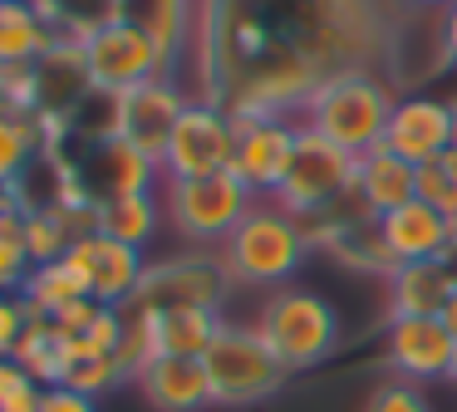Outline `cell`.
I'll return each mask as SVG.
<instances>
[{
  "label": "cell",
  "mask_w": 457,
  "mask_h": 412,
  "mask_svg": "<svg viewBox=\"0 0 457 412\" xmlns=\"http://www.w3.org/2000/svg\"><path fill=\"white\" fill-rule=\"evenodd\" d=\"M60 383H64V388H74V392H89V398H99V392L129 383V373H123L119 353H84V358H74L70 368H64Z\"/></svg>",
  "instance_id": "4316f807"
},
{
  "label": "cell",
  "mask_w": 457,
  "mask_h": 412,
  "mask_svg": "<svg viewBox=\"0 0 457 412\" xmlns=\"http://www.w3.org/2000/svg\"><path fill=\"white\" fill-rule=\"evenodd\" d=\"M84 54V74H89L94 94H133V88L153 84V78H168V64H162V49L153 45V35L129 15L104 20L94 35L79 39Z\"/></svg>",
  "instance_id": "52a82bcc"
},
{
  "label": "cell",
  "mask_w": 457,
  "mask_h": 412,
  "mask_svg": "<svg viewBox=\"0 0 457 412\" xmlns=\"http://www.w3.org/2000/svg\"><path fill=\"white\" fill-rule=\"evenodd\" d=\"M354 167H359L354 152H345V147L329 143L325 133L300 123L295 157H290V167H286V182L276 186V206H286V211L300 216L305 226L315 221V216L329 221L339 206L359 202L354 196Z\"/></svg>",
  "instance_id": "277c9868"
},
{
  "label": "cell",
  "mask_w": 457,
  "mask_h": 412,
  "mask_svg": "<svg viewBox=\"0 0 457 412\" xmlns=\"http://www.w3.org/2000/svg\"><path fill=\"white\" fill-rule=\"evenodd\" d=\"M162 226V196L158 192H129V196H109L99 202V235L133 245V251H148V241Z\"/></svg>",
  "instance_id": "7402d4cb"
},
{
  "label": "cell",
  "mask_w": 457,
  "mask_h": 412,
  "mask_svg": "<svg viewBox=\"0 0 457 412\" xmlns=\"http://www.w3.org/2000/svg\"><path fill=\"white\" fill-rule=\"evenodd\" d=\"M437 20H443V54H447V64H457V0Z\"/></svg>",
  "instance_id": "e575fe53"
},
{
  "label": "cell",
  "mask_w": 457,
  "mask_h": 412,
  "mask_svg": "<svg viewBox=\"0 0 457 412\" xmlns=\"http://www.w3.org/2000/svg\"><path fill=\"white\" fill-rule=\"evenodd\" d=\"M202 363H207L212 402H217V408L266 402V398H276L290 378V368L256 334V324H221V334L212 339V349L202 353Z\"/></svg>",
  "instance_id": "5b68a950"
},
{
  "label": "cell",
  "mask_w": 457,
  "mask_h": 412,
  "mask_svg": "<svg viewBox=\"0 0 457 412\" xmlns=\"http://www.w3.org/2000/svg\"><path fill=\"white\" fill-rule=\"evenodd\" d=\"M364 412H433V402L423 398L418 383H403V378H384L374 392L364 398Z\"/></svg>",
  "instance_id": "f546056e"
},
{
  "label": "cell",
  "mask_w": 457,
  "mask_h": 412,
  "mask_svg": "<svg viewBox=\"0 0 457 412\" xmlns=\"http://www.w3.org/2000/svg\"><path fill=\"white\" fill-rule=\"evenodd\" d=\"M84 294H89L84 270L70 260V255H60V260H50V265H35L30 280H25V290H21V300L30 304L35 319H54L64 304L84 300Z\"/></svg>",
  "instance_id": "603a6c76"
},
{
  "label": "cell",
  "mask_w": 457,
  "mask_h": 412,
  "mask_svg": "<svg viewBox=\"0 0 457 412\" xmlns=\"http://www.w3.org/2000/svg\"><path fill=\"white\" fill-rule=\"evenodd\" d=\"M256 206L251 186L237 172L217 177H192V182H162V216L182 241L202 245H227V235L241 226V216Z\"/></svg>",
  "instance_id": "8992f818"
},
{
  "label": "cell",
  "mask_w": 457,
  "mask_h": 412,
  "mask_svg": "<svg viewBox=\"0 0 457 412\" xmlns=\"http://www.w3.org/2000/svg\"><path fill=\"white\" fill-rule=\"evenodd\" d=\"M374 231H378V241H384V251H388V260H394V265L443 260L447 241H453V221H447L443 211H433L423 196H413L408 206L378 216Z\"/></svg>",
  "instance_id": "2e32d148"
},
{
  "label": "cell",
  "mask_w": 457,
  "mask_h": 412,
  "mask_svg": "<svg viewBox=\"0 0 457 412\" xmlns=\"http://www.w3.org/2000/svg\"><path fill=\"white\" fill-rule=\"evenodd\" d=\"M123 15L138 20L153 35V45L162 49V64H168V78L178 74V59L192 45V25H197V0H123Z\"/></svg>",
  "instance_id": "44dd1931"
},
{
  "label": "cell",
  "mask_w": 457,
  "mask_h": 412,
  "mask_svg": "<svg viewBox=\"0 0 457 412\" xmlns=\"http://www.w3.org/2000/svg\"><path fill=\"white\" fill-rule=\"evenodd\" d=\"M30 304L21 300V294H0V358H11L15 343H21V334L30 329Z\"/></svg>",
  "instance_id": "1f68e13d"
},
{
  "label": "cell",
  "mask_w": 457,
  "mask_h": 412,
  "mask_svg": "<svg viewBox=\"0 0 457 412\" xmlns=\"http://www.w3.org/2000/svg\"><path fill=\"white\" fill-rule=\"evenodd\" d=\"M295 133L300 123L290 118H237V157L231 172L251 186V196H276V186L286 182V167L295 157Z\"/></svg>",
  "instance_id": "7c38bea8"
},
{
  "label": "cell",
  "mask_w": 457,
  "mask_h": 412,
  "mask_svg": "<svg viewBox=\"0 0 457 412\" xmlns=\"http://www.w3.org/2000/svg\"><path fill=\"white\" fill-rule=\"evenodd\" d=\"M443 265L453 270V280H457V221H453V241H447V251H443Z\"/></svg>",
  "instance_id": "8d00e7d4"
},
{
  "label": "cell",
  "mask_w": 457,
  "mask_h": 412,
  "mask_svg": "<svg viewBox=\"0 0 457 412\" xmlns=\"http://www.w3.org/2000/svg\"><path fill=\"white\" fill-rule=\"evenodd\" d=\"M457 358V339L443 324V314H403V319H388L384 329V363L394 378L403 383H437L453 373Z\"/></svg>",
  "instance_id": "30bf717a"
},
{
  "label": "cell",
  "mask_w": 457,
  "mask_h": 412,
  "mask_svg": "<svg viewBox=\"0 0 457 412\" xmlns=\"http://www.w3.org/2000/svg\"><path fill=\"white\" fill-rule=\"evenodd\" d=\"M453 152H457V118H453Z\"/></svg>",
  "instance_id": "ab89813d"
},
{
  "label": "cell",
  "mask_w": 457,
  "mask_h": 412,
  "mask_svg": "<svg viewBox=\"0 0 457 412\" xmlns=\"http://www.w3.org/2000/svg\"><path fill=\"white\" fill-rule=\"evenodd\" d=\"M453 294H457V280L443 260L398 265V275L388 280V319H403V314H443Z\"/></svg>",
  "instance_id": "ffe728a7"
},
{
  "label": "cell",
  "mask_w": 457,
  "mask_h": 412,
  "mask_svg": "<svg viewBox=\"0 0 457 412\" xmlns=\"http://www.w3.org/2000/svg\"><path fill=\"white\" fill-rule=\"evenodd\" d=\"M398 5H403V10H437V15H443L453 0H398Z\"/></svg>",
  "instance_id": "d590c367"
},
{
  "label": "cell",
  "mask_w": 457,
  "mask_h": 412,
  "mask_svg": "<svg viewBox=\"0 0 457 412\" xmlns=\"http://www.w3.org/2000/svg\"><path fill=\"white\" fill-rule=\"evenodd\" d=\"M45 383L30 378V368H21L15 358H0V412H40Z\"/></svg>",
  "instance_id": "f1b7e54d"
},
{
  "label": "cell",
  "mask_w": 457,
  "mask_h": 412,
  "mask_svg": "<svg viewBox=\"0 0 457 412\" xmlns=\"http://www.w3.org/2000/svg\"><path fill=\"white\" fill-rule=\"evenodd\" d=\"M418 196H423L433 211H443L447 221H457V152L447 147L437 162L418 167Z\"/></svg>",
  "instance_id": "83f0119b"
},
{
  "label": "cell",
  "mask_w": 457,
  "mask_h": 412,
  "mask_svg": "<svg viewBox=\"0 0 457 412\" xmlns=\"http://www.w3.org/2000/svg\"><path fill=\"white\" fill-rule=\"evenodd\" d=\"M256 334L276 349V358L290 373H305L315 363H325L339 349V309L315 290H300V284H280L266 294L256 314Z\"/></svg>",
  "instance_id": "3957f363"
},
{
  "label": "cell",
  "mask_w": 457,
  "mask_h": 412,
  "mask_svg": "<svg viewBox=\"0 0 457 412\" xmlns=\"http://www.w3.org/2000/svg\"><path fill=\"white\" fill-rule=\"evenodd\" d=\"M35 260L25 251V235H0V294H21Z\"/></svg>",
  "instance_id": "4dcf8cb0"
},
{
  "label": "cell",
  "mask_w": 457,
  "mask_h": 412,
  "mask_svg": "<svg viewBox=\"0 0 457 412\" xmlns=\"http://www.w3.org/2000/svg\"><path fill=\"white\" fill-rule=\"evenodd\" d=\"M133 383H138V392L148 398V408H158V412H202V408H217V402H212L207 363H202V358L158 353V358H153Z\"/></svg>",
  "instance_id": "e0dca14e"
},
{
  "label": "cell",
  "mask_w": 457,
  "mask_h": 412,
  "mask_svg": "<svg viewBox=\"0 0 457 412\" xmlns=\"http://www.w3.org/2000/svg\"><path fill=\"white\" fill-rule=\"evenodd\" d=\"M70 260L84 270L89 294L99 304H109V309H129L133 294H138V284H143V270H148L143 251L113 241V235H99V231L79 235V241L70 245Z\"/></svg>",
  "instance_id": "5bb4252c"
},
{
  "label": "cell",
  "mask_w": 457,
  "mask_h": 412,
  "mask_svg": "<svg viewBox=\"0 0 457 412\" xmlns=\"http://www.w3.org/2000/svg\"><path fill=\"white\" fill-rule=\"evenodd\" d=\"M45 152L40 128H35V113H5L0 108V182L21 186L25 167Z\"/></svg>",
  "instance_id": "d4e9b609"
},
{
  "label": "cell",
  "mask_w": 457,
  "mask_h": 412,
  "mask_svg": "<svg viewBox=\"0 0 457 412\" xmlns=\"http://www.w3.org/2000/svg\"><path fill=\"white\" fill-rule=\"evenodd\" d=\"M394 88L384 84L378 69H349V74H329L310 88L305 98V128L325 133L345 152L364 157L369 147H384L388 118H394Z\"/></svg>",
  "instance_id": "6da1fadb"
},
{
  "label": "cell",
  "mask_w": 457,
  "mask_h": 412,
  "mask_svg": "<svg viewBox=\"0 0 457 412\" xmlns=\"http://www.w3.org/2000/svg\"><path fill=\"white\" fill-rule=\"evenodd\" d=\"M231 294V275H227V260L221 251H182V255H168V260H148L143 270V284L133 294L129 309H143V314H168V309H217L227 304Z\"/></svg>",
  "instance_id": "ba28073f"
},
{
  "label": "cell",
  "mask_w": 457,
  "mask_h": 412,
  "mask_svg": "<svg viewBox=\"0 0 457 412\" xmlns=\"http://www.w3.org/2000/svg\"><path fill=\"white\" fill-rule=\"evenodd\" d=\"M221 314L217 309H168L153 314V339L158 353H182V358H202L212 349V339L221 334Z\"/></svg>",
  "instance_id": "cb8c5ba5"
},
{
  "label": "cell",
  "mask_w": 457,
  "mask_h": 412,
  "mask_svg": "<svg viewBox=\"0 0 457 412\" xmlns=\"http://www.w3.org/2000/svg\"><path fill=\"white\" fill-rule=\"evenodd\" d=\"M99 309H104V304L94 300V294H84V300L64 304V309L54 314V329H64V334H84L94 319H99Z\"/></svg>",
  "instance_id": "836d02e7"
},
{
  "label": "cell",
  "mask_w": 457,
  "mask_h": 412,
  "mask_svg": "<svg viewBox=\"0 0 457 412\" xmlns=\"http://www.w3.org/2000/svg\"><path fill=\"white\" fill-rule=\"evenodd\" d=\"M79 177L94 202H109V196H129V192H153L162 167L148 152H138L129 137L113 133V137H94V147L79 162Z\"/></svg>",
  "instance_id": "9a60e30c"
},
{
  "label": "cell",
  "mask_w": 457,
  "mask_h": 412,
  "mask_svg": "<svg viewBox=\"0 0 457 412\" xmlns=\"http://www.w3.org/2000/svg\"><path fill=\"white\" fill-rule=\"evenodd\" d=\"M447 383H457V358H453V373H447Z\"/></svg>",
  "instance_id": "f35d334b"
},
{
  "label": "cell",
  "mask_w": 457,
  "mask_h": 412,
  "mask_svg": "<svg viewBox=\"0 0 457 412\" xmlns=\"http://www.w3.org/2000/svg\"><path fill=\"white\" fill-rule=\"evenodd\" d=\"M54 45H60V35L30 0H0V74L35 69Z\"/></svg>",
  "instance_id": "d6986e66"
},
{
  "label": "cell",
  "mask_w": 457,
  "mask_h": 412,
  "mask_svg": "<svg viewBox=\"0 0 457 412\" xmlns=\"http://www.w3.org/2000/svg\"><path fill=\"white\" fill-rule=\"evenodd\" d=\"M354 196L369 211V221H378V216L398 211L418 196V167L388 152V147H369L354 167Z\"/></svg>",
  "instance_id": "ac0fdd59"
},
{
  "label": "cell",
  "mask_w": 457,
  "mask_h": 412,
  "mask_svg": "<svg viewBox=\"0 0 457 412\" xmlns=\"http://www.w3.org/2000/svg\"><path fill=\"white\" fill-rule=\"evenodd\" d=\"M21 235H25V251H30L35 265L60 260V255H70V245H74L70 226H64L50 206H25V231Z\"/></svg>",
  "instance_id": "484cf974"
},
{
  "label": "cell",
  "mask_w": 457,
  "mask_h": 412,
  "mask_svg": "<svg viewBox=\"0 0 457 412\" xmlns=\"http://www.w3.org/2000/svg\"><path fill=\"white\" fill-rule=\"evenodd\" d=\"M40 412H99V402H94L89 392H74V388H64V383H54V388H45Z\"/></svg>",
  "instance_id": "d6a6232c"
},
{
  "label": "cell",
  "mask_w": 457,
  "mask_h": 412,
  "mask_svg": "<svg viewBox=\"0 0 457 412\" xmlns=\"http://www.w3.org/2000/svg\"><path fill=\"white\" fill-rule=\"evenodd\" d=\"M237 157V118L212 98H192L162 147V182H192V177L231 172Z\"/></svg>",
  "instance_id": "9c48e42d"
},
{
  "label": "cell",
  "mask_w": 457,
  "mask_h": 412,
  "mask_svg": "<svg viewBox=\"0 0 457 412\" xmlns=\"http://www.w3.org/2000/svg\"><path fill=\"white\" fill-rule=\"evenodd\" d=\"M443 324H447V329H453V339H457V294H453V300H447V309H443Z\"/></svg>",
  "instance_id": "74e56055"
},
{
  "label": "cell",
  "mask_w": 457,
  "mask_h": 412,
  "mask_svg": "<svg viewBox=\"0 0 457 412\" xmlns=\"http://www.w3.org/2000/svg\"><path fill=\"white\" fill-rule=\"evenodd\" d=\"M192 98L182 94L178 78H153V84L133 88V94L113 98V133L129 137L138 152H148L153 162H162V147H168L172 128H178L182 108Z\"/></svg>",
  "instance_id": "8fae6325"
},
{
  "label": "cell",
  "mask_w": 457,
  "mask_h": 412,
  "mask_svg": "<svg viewBox=\"0 0 457 412\" xmlns=\"http://www.w3.org/2000/svg\"><path fill=\"white\" fill-rule=\"evenodd\" d=\"M310 251V226L290 216L276 202H256L241 226L227 235L221 260H227L231 284H256V290H280L300 270Z\"/></svg>",
  "instance_id": "7a4b0ae2"
},
{
  "label": "cell",
  "mask_w": 457,
  "mask_h": 412,
  "mask_svg": "<svg viewBox=\"0 0 457 412\" xmlns=\"http://www.w3.org/2000/svg\"><path fill=\"white\" fill-rule=\"evenodd\" d=\"M453 118H457V103H447V98L408 94L394 103L384 147L398 152L403 162H413V167H428L453 147Z\"/></svg>",
  "instance_id": "4fadbf2b"
}]
</instances>
